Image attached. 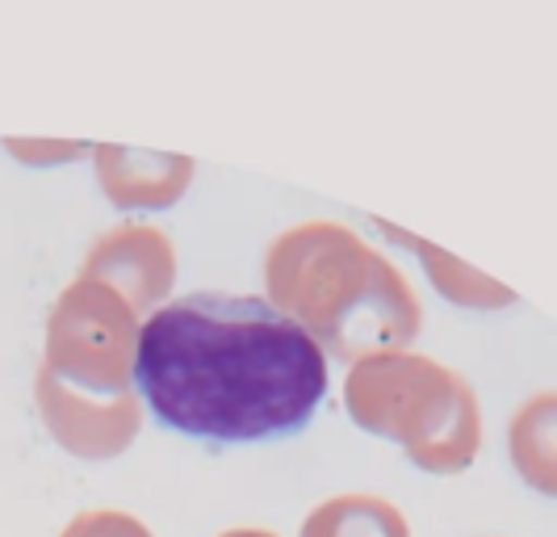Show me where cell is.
I'll use <instances>...</instances> for the list:
<instances>
[{
  "label": "cell",
  "instance_id": "9c48e42d",
  "mask_svg": "<svg viewBox=\"0 0 557 537\" xmlns=\"http://www.w3.org/2000/svg\"><path fill=\"white\" fill-rule=\"evenodd\" d=\"M507 453L532 491L557 500V387L529 395L507 425Z\"/></svg>",
  "mask_w": 557,
  "mask_h": 537
},
{
  "label": "cell",
  "instance_id": "7c38bea8",
  "mask_svg": "<svg viewBox=\"0 0 557 537\" xmlns=\"http://www.w3.org/2000/svg\"><path fill=\"white\" fill-rule=\"evenodd\" d=\"M219 537H281L273 529H260V525H235V529H223Z\"/></svg>",
  "mask_w": 557,
  "mask_h": 537
},
{
  "label": "cell",
  "instance_id": "277c9868",
  "mask_svg": "<svg viewBox=\"0 0 557 537\" xmlns=\"http://www.w3.org/2000/svg\"><path fill=\"white\" fill-rule=\"evenodd\" d=\"M139 328L143 315L117 290L76 278L47 315L42 366L92 395H126L135 391Z\"/></svg>",
  "mask_w": 557,
  "mask_h": 537
},
{
  "label": "cell",
  "instance_id": "7a4b0ae2",
  "mask_svg": "<svg viewBox=\"0 0 557 537\" xmlns=\"http://www.w3.org/2000/svg\"><path fill=\"white\" fill-rule=\"evenodd\" d=\"M269 303L319 340L339 362L411 349L423 328V307L407 273L361 231L335 219L285 227L264 248Z\"/></svg>",
  "mask_w": 557,
  "mask_h": 537
},
{
  "label": "cell",
  "instance_id": "8992f818",
  "mask_svg": "<svg viewBox=\"0 0 557 537\" xmlns=\"http://www.w3.org/2000/svg\"><path fill=\"white\" fill-rule=\"evenodd\" d=\"M81 278L106 282L139 315H151L164 307L168 290L176 282V248L160 227L117 223L101 240H92Z\"/></svg>",
  "mask_w": 557,
  "mask_h": 537
},
{
  "label": "cell",
  "instance_id": "52a82bcc",
  "mask_svg": "<svg viewBox=\"0 0 557 537\" xmlns=\"http://www.w3.org/2000/svg\"><path fill=\"white\" fill-rule=\"evenodd\" d=\"M92 164H97L101 194L117 210H168L172 202L185 198L197 172L189 156L139 151V147H117V143H97Z\"/></svg>",
  "mask_w": 557,
  "mask_h": 537
},
{
  "label": "cell",
  "instance_id": "3957f363",
  "mask_svg": "<svg viewBox=\"0 0 557 537\" xmlns=\"http://www.w3.org/2000/svg\"><path fill=\"white\" fill-rule=\"evenodd\" d=\"M344 407L357 428L403 446L428 475H461L482 450L474 382L416 349H386L352 362L344 378Z\"/></svg>",
  "mask_w": 557,
  "mask_h": 537
},
{
  "label": "cell",
  "instance_id": "5b68a950",
  "mask_svg": "<svg viewBox=\"0 0 557 537\" xmlns=\"http://www.w3.org/2000/svg\"><path fill=\"white\" fill-rule=\"evenodd\" d=\"M34 403H38V416H42L47 432L84 462L117 457L143 428L139 391L92 395V391H81V387L55 378L47 366H38V374H34Z\"/></svg>",
  "mask_w": 557,
  "mask_h": 537
},
{
  "label": "cell",
  "instance_id": "30bf717a",
  "mask_svg": "<svg viewBox=\"0 0 557 537\" xmlns=\"http://www.w3.org/2000/svg\"><path fill=\"white\" fill-rule=\"evenodd\" d=\"M298 537H411V525L398 504L369 491H344L314 504Z\"/></svg>",
  "mask_w": 557,
  "mask_h": 537
},
{
  "label": "cell",
  "instance_id": "6da1fadb",
  "mask_svg": "<svg viewBox=\"0 0 557 537\" xmlns=\"http://www.w3.org/2000/svg\"><path fill=\"white\" fill-rule=\"evenodd\" d=\"M135 391L160 425L197 441H277L319 412L327 353L269 298L201 290L143 315Z\"/></svg>",
  "mask_w": 557,
  "mask_h": 537
},
{
  "label": "cell",
  "instance_id": "8fae6325",
  "mask_svg": "<svg viewBox=\"0 0 557 537\" xmlns=\"http://www.w3.org/2000/svg\"><path fill=\"white\" fill-rule=\"evenodd\" d=\"M59 537H156L147 525H143L135 512L122 509H84L76 512Z\"/></svg>",
  "mask_w": 557,
  "mask_h": 537
},
{
  "label": "cell",
  "instance_id": "ba28073f",
  "mask_svg": "<svg viewBox=\"0 0 557 537\" xmlns=\"http://www.w3.org/2000/svg\"><path fill=\"white\" fill-rule=\"evenodd\" d=\"M373 227H377L386 240H394L398 248H411V253L419 256L428 282L436 285L448 303H457V307H466V312H499V307H511V303H516V290H507V285L495 282V278H486V273H478L470 265H461V260L453 253H445V248H436V244H428V240H419V235L386 223V219H373Z\"/></svg>",
  "mask_w": 557,
  "mask_h": 537
}]
</instances>
